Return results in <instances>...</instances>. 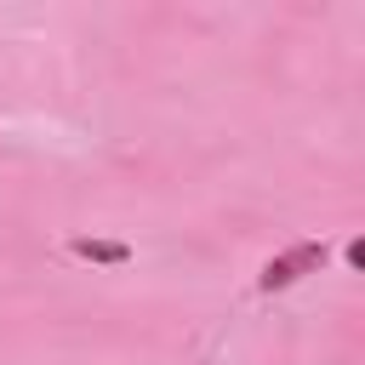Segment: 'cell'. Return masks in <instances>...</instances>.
I'll return each instance as SVG.
<instances>
[{
	"label": "cell",
	"instance_id": "obj_1",
	"mask_svg": "<svg viewBox=\"0 0 365 365\" xmlns=\"http://www.w3.org/2000/svg\"><path fill=\"white\" fill-rule=\"evenodd\" d=\"M319 268H325V240H302V245L268 257L262 274H257V285H262V291H285V285H297L302 274H319Z\"/></svg>",
	"mask_w": 365,
	"mask_h": 365
},
{
	"label": "cell",
	"instance_id": "obj_2",
	"mask_svg": "<svg viewBox=\"0 0 365 365\" xmlns=\"http://www.w3.org/2000/svg\"><path fill=\"white\" fill-rule=\"evenodd\" d=\"M68 251L86 262H125L131 257V245H120V240H68Z\"/></svg>",
	"mask_w": 365,
	"mask_h": 365
},
{
	"label": "cell",
	"instance_id": "obj_3",
	"mask_svg": "<svg viewBox=\"0 0 365 365\" xmlns=\"http://www.w3.org/2000/svg\"><path fill=\"white\" fill-rule=\"evenodd\" d=\"M342 257H348V268H365V240H348V251H342Z\"/></svg>",
	"mask_w": 365,
	"mask_h": 365
}]
</instances>
